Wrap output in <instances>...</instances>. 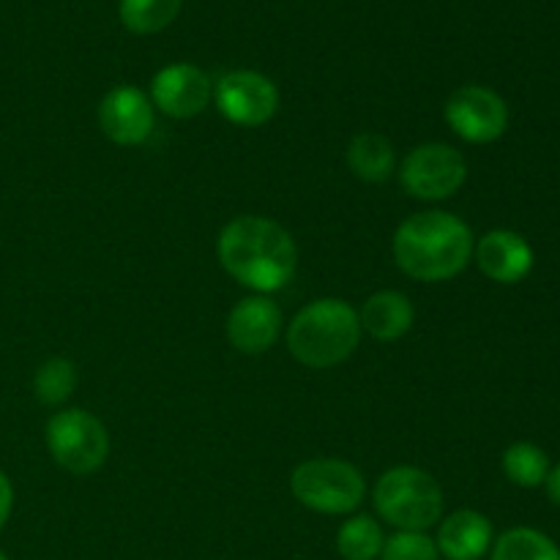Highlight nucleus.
<instances>
[{
    "instance_id": "obj_1",
    "label": "nucleus",
    "mask_w": 560,
    "mask_h": 560,
    "mask_svg": "<svg viewBox=\"0 0 560 560\" xmlns=\"http://www.w3.org/2000/svg\"><path fill=\"white\" fill-rule=\"evenodd\" d=\"M217 257L224 271L257 295L288 288L299 271V246L293 235L268 217L230 219L217 238Z\"/></svg>"
},
{
    "instance_id": "obj_2",
    "label": "nucleus",
    "mask_w": 560,
    "mask_h": 560,
    "mask_svg": "<svg viewBox=\"0 0 560 560\" xmlns=\"http://www.w3.org/2000/svg\"><path fill=\"white\" fill-rule=\"evenodd\" d=\"M474 230L448 211H419L405 219L392 238L399 271L416 282H448L474 260Z\"/></svg>"
},
{
    "instance_id": "obj_3",
    "label": "nucleus",
    "mask_w": 560,
    "mask_h": 560,
    "mask_svg": "<svg viewBox=\"0 0 560 560\" xmlns=\"http://www.w3.org/2000/svg\"><path fill=\"white\" fill-rule=\"evenodd\" d=\"M359 310L345 299H315L284 326L290 355L310 370L345 364L361 345Z\"/></svg>"
},
{
    "instance_id": "obj_4",
    "label": "nucleus",
    "mask_w": 560,
    "mask_h": 560,
    "mask_svg": "<svg viewBox=\"0 0 560 560\" xmlns=\"http://www.w3.org/2000/svg\"><path fill=\"white\" fill-rule=\"evenodd\" d=\"M372 503L383 523L397 530H430L443 520V490L435 476L416 465L388 468L372 490Z\"/></svg>"
},
{
    "instance_id": "obj_5",
    "label": "nucleus",
    "mask_w": 560,
    "mask_h": 560,
    "mask_svg": "<svg viewBox=\"0 0 560 560\" xmlns=\"http://www.w3.org/2000/svg\"><path fill=\"white\" fill-rule=\"evenodd\" d=\"M290 492L310 512L345 517L364 503L366 479L348 459L315 457L295 465L290 474Z\"/></svg>"
},
{
    "instance_id": "obj_6",
    "label": "nucleus",
    "mask_w": 560,
    "mask_h": 560,
    "mask_svg": "<svg viewBox=\"0 0 560 560\" xmlns=\"http://www.w3.org/2000/svg\"><path fill=\"white\" fill-rule=\"evenodd\" d=\"M47 452L58 468L74 476H91L109 457V432L102 421L82 408H63L44 427Z\"/></svg>"
},
{
    "instance_id": "obj_7",
    "label": "nucleus",
    "mask_w": 560,
    "mask_h": 560,
    "mask_svg": "<svg viewBox=\"0 0 560 560\" xmlns=\"http://www.w3.org/2000/svg\"><path fill=\"white\" fill-rule=\"evenodd\" d=\"M397 175L410 197L441 202L463 189L468 180V162L448 142H421L402 159Z\"/></svg>"
},
{
    "instance_id": "obj_8",
    "label": "nucleus",
    "mask_w": 560,
    "mask_h": 560,
    "mask_svg": "<svg viewBox=\"0 0 560 560\" xmlns=\"http://www.w3.org/2000/svg\"><path fill=\"white\" fill-rule=\"evenodd\" d=\"M213 104L233 126L257 129L277 118L279 88L262 71L235 69L213 82Z\"/></svg>"
},
{
    "instance_id": "obj_9",
    "label": "nucleus",
    "mask_w": 560,
    "mask_h": 560,
    "mask_svg": "<svg viewBox=\"0 0 560 560\" xmlns=\"http://www.w3.org/2000/svg\"><path fill=\"white\" fill-rule=\"evenodd\" d=\"M448 129L470 145H490L509 129V104L487 85H463L443 107Z\"/></svg>"
},
{
    "instance_id": "obj_10",
    "label": "nucleus",
    "mask_w": 560,
    "mask_h": 560,
    "mask_svg": "<svg viewBox=\"0 0 560 560\" xmlns=\"http://www.w3.org/2000/svg\"><path fill=\"white\" fill-rule=\"evenodd\" d=\"M148 98H151L153 109L164 113L167 118L189 120L211 107L213 80L200 66L178 60V63L162 66L153 74Z\"/></svg>"
},
{
    "instance_id": "obj_11",
    "label": "nucleus",
    "mask_w": 560,
    "mask_h": 560,
    "mask_svg": "<svg viewBox=\"0 0 560 560\" xmlns=\"http://www.w3.org/2000/svg\"><path fill=\"white\" fill-rule=\"evenodd\" d=\"M98 129L109 142L124 148H137L148 142L156 124V109L142 88L115 85L104 93L96 109Z\"/></svg>"
},
{
    "instance_id": "obj_12",
    "label": "nucleus",
    "mask_w": 560,
    "mask_h": 560,
    "mask_svg": "<svg viewBox=\"0 0 560 560\" xmlns=\"http://www.w3.org/2000/svg\"><path fill=\"white\" fill-rule=\"evenodd\" d=\"M228 342L244 355H262L284 334V315L271 295H246L228 315Z\"/></svg>"
},
{
    "instance_id": "obj_13",
    "label": "nucleus",
    "mask_w": 560,
    "mask_h": 560,
    "mask_svg": "<svg viewBox=\"0 0 560 560\" xmlns=\"http://www.w3.org/2000/svg\"><path fill=\"white\" fill-rule=\"evenodd\" d=\"M474 260L490 282L517 284L534 271V249L514 230H490L474 246Z\"/></svg>"
},
{
    "instance_id": "obj_14",
    "label": "nucleus",
    "mask_w": 560,
    "mask_h": 560,
    "mask_svg": "<svg viewBox=\"0 0 560 560\" xmlns=\"http://www.w3.org/2000/svg\"><path fill=\"white\" fill-rule=\"evenodd\" d=\"M495 528L476 509H457L438 523L435 545L446 560H481L492 550Z\"/></svg>"
},
{
    "instance_id": "obj_15",
    "label": "nucleus",
    "mask_w": 560,
    "mask_h": 560,
    "mask_svg": "<svg viewBox=\"0 0 560 560\" xmlns=\"http://www.w3.org/2000/svg\"><path fill=\"white\" fill-rule=\"evenodd\" d=\"M359 320L361 331H366L377 342H397L413 328L416 306L399 290H377L361 304Z\"/></svg>"
},
{
    "instance_id": "obj_16",
    "label": "nucleus",
    "mask_w": 560,
    "mask_h": 560,
    "mask_svg": "<svg viewBox=\"0 0 560 560\" xmlns=\"http://www.w3.org/2000/svg\"><path fill=\"white\" fill-rule=\"evenodd\" d=\"M350 173L364 184H383L397 173V153L388 137L377 131H359L345 151Z\"/></svg>"
},
{
    "instance_id": "obj_17",
    "label": "nucleus",
    "mask_w": 560,
    "mask_h": 560,
    "mask_svg": "<svg viewBox=\"0 0 560 560\" xmlns=\"http://www.w3.org/2000/svg\"><path fill=\"white\" fill-rule=\"evenodd\" d=\"M180 5L184 0H118V16L135 36H153L178 20Z\"/></svg>"
},
{
    "instance_id": "obj_18",
    "label": "nucleus",
    "mask_w": 560,
    "mask_h": 560,
    "mask_svg": "<svg viewBox=\"0 0 560 560\" xmlns=\"http://www.w3.org/2000/svg\"><path fill=\"white\" fill-rule=\"evenodd\" d=\"M386 545L383 525L370 514H353L337 530V552L345 560H377Z\"/></svg>"
},
{
    "instance_id": "obj_19",
    "label": "nucleus",
    "mask_w": 560,
    "mask_h": 560,
    "mask_svg": "<svg viewBox=\"0 0 560 560\" xmlns=\"http://www.w3.org/2000/svg\"><path fill=\"white\" fill-rule=\"evenodd\" d=\"M77 383H80V372H77L74 361L55 355V359L44 361L33 375V394L47 408H60L77 392Z\"/></svg>"
},
{
    "instance_id": "obj_20",
    "label": "nucleus",
    "mask_w": 560,
    "mask_h": 560,
    "mask_svg": "<svg viewBox=\"0 0 560 560\" xmlns=\"http://www.w3.org/2000/svg\"><path fill=\"white\" fill-rule=\"evenodd\" d=\"M503 474L512 485L523 487V490H534V487H541L550 476V457L541 446L528 441L512 443V446L503 452Z\"/></svg>"
},
{
    "instance_id": "obj_21",
    "label": "nucleus",
    "mask_w": 560,
    "mask_h": 560,
    "mask_svg": "<svg viewBox=\"0 0 560 560\" xmlns=\"http://www.w3.org/2000/svg\"><path fill=\"white\" fill-rule=\"evenodd\" d=\"M492 560H560L556 541L536 528H512L492 541Z\"/></svg>"
},
{
    "instance_id": "obj_22",
    "label": "nucleus",
    "mask_w": 560,
    "mask_h": 560,
    "mask_svg": "<svg viewBox=\"0 0 560 560\" xmlns=\"http://www.w3.org/2000/svg\"><path fill=\"white\" fill-rule=\"evenodd\" d=\"M377 560H441V552L424 530H397L388 536Z\"/></svg>"
},
{
    "instance_id": "obj_23",
    "label": "nucleus",
    "mask_w": 560,
    "mask_h": 560,
    "mask_svg": "<svg viewBox=\"0 0 560 560\" xmlns=\"http://www.w3.org/2000/svg\"><path fill=\"white\" fill-rule=\"evenodd\" d=\"M11 512H14V485H11L9 476L0 470V530L9 523Z\"/></svg>"
},
{
    "instance_id": "obj_24",
    "label": "nucleus",
    "mask_w": 560,
    "mask_h": 560,
    "mask_svg": "<svg viewBox=\"0 0 560 560\" xmlns=\"http://www.w3.org/2000/svg\"><path fill=\"white\" fill-rule=\"evenodd\" d=\"M545 487H547V498H550L556 506H560V463L556 468H550V476H547Z\"/></svg>"
},
{
    "instance_id": "obj_25",
    "label": "nucleus",
    "mask_w": 560,
    "mask_h": 560,
    "mask_svg": "<svg viewBox=\"0 0 560 560\" xmlns=\"http://www.w3.org/2000/svg\"><path fill=\"white\" fill-rule=\"evenodd\" d=\"M0 560H9V556H5V552H3V550H0Z\"/></svg>"
}]
</instances>
